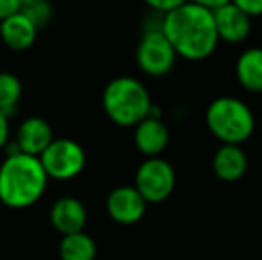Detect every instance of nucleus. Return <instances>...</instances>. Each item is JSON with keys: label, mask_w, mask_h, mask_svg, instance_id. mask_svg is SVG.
I'll use <instances>...</instances> for the list:
<instances>
[{"label": "nucleus", "mask_w": 262, "mask_h": 260, "mask_svg": "<svg viewBox=\"0 0 262 260\" xmlns=\"http://www.w3.org/2000/svg\"><path fill=\"white\" fill-rule=\"evenodd\" d=\"M161 31L171 43L177 57L191 63L209 59L220 43L212 11L194 2H186L162 14Z\"/></svg>", "instance_id": "1"}, {"label": "nucleus", "mask_w": 262, "mask_h": 260, "mask_svg": "<svg viewBox=\"0 0 262 260\" xmlns=\"http://www.w3.org/2000/svg\"><path fill=\"white\" fill-rule=\"evenodd\" d=\"M49 187V177L38 157L14 153L0 162V201L9 208L36 205Z\"/></svg>", "instance_id": "2"}, {"label": "nucleus", "mask_w": 262, "mask_h": 260, "mask_svg": "<svg viewBox=\"0 0 262 260\" xmlns=\"http://www.w3.org/2000/svg\"><path fill=\"white\" fill-rule=\"evenodd\" d=\"M152 104L150 91L136 77H116L102 93L105 116L118 127H136L148 116Z\"/></svg>", "instance_id": "3"}, {"label": "nucleus", "mask_w": 262, "mask_h": 260, "mask_svg": "<svg viewBox=\"0 0 262 260\" xmlns=\"http://www.w3.org/2000/svg\"><path fill=\"white\" fill-rule=\"evenodd\" d=\"M207 130L221 145H239L248 141L257 129L255 114L246 102L235 97H217L205 109Z\"/></svg>", "instance_id": "4"}, {"label": "nucleus", "mask_w": 262, "mask_h": 260, "mask_svg": "<svg viewBox=\"0 0 262 260\" xmlns=\"http://www.w3.org/2000/svg\"><path fill=\"white\" fill-rule=\"evenodd\" d=\"M49 180H72L84 171L88 157L84 148L77 141L59 137L50 143L38 157Z\"/></svg>", "instance_id": "5"}, {"label": "nucleus", "mask_w": 262, "mask_h": 260, "mask_svg": "<svg viewBox=\"0 0 262 260\" xmlns=\"http://www.w3.org/2000/svg\"><path fill=\"white\" fill-rule=\"evenodd\" d=\"M177 185L175 168L162 157H146L136 170L134 187L146 203H162Z\"/></svg>", "instance_id": "6"}, {"label": "nucleus", "mask_w": 262, "mask_h": 260, "mask_svg": "<svg viewBox=\"0 0 262 260\" xmlns=\"http://www.w3.org/2000/svg\"><path fill=\"white\" fill-rule=\"evenodd\" d=\"M177 54L171 43L162 34L161 27L145 29L136 49V63L148 77H164L177 63Z\"/></svg>", "instance_id": "7"}, {"label": "nucleus", "mask_w": 262, "mask_h": 260, "mask_svg": "<svg viewBox=\"0 0 262 260\" xmlns=\"http://www.w3.org/2000/svg\"><path fill=\"white\" fill-rule=\"evenodd\" d=\"M146 201L134 185H120L109 193L105 208L109 218L118 225H136L146 212Z\"/></svg>", "instance_id": "8"}, {"label": "nucleus", "mask_w": 262, "mask_h": 260, "mask_svg": "<svg viewBox=\"0 0 262 260\" xmlns=\"http://www.w3.org/2000/svg\"><path fill=\"white\" fill-rule=\"evenodd\" d=\"M212 18L220 41L237 45L246 41L252 34V18L232 2L214 9Z\"/></svg>", "instance_id": "9"}, {"label": "nucleus", "mask_w": 262, "mask_h": 260, "mask_svg": "<svg viewBox=\"0 0 262 260\" xmlns=\"http://www.w3.org/2000/svg\"><path fill=\"white\" fill-rule=\"evenodd\" d=\"M52 141V127L47 120L39 118V116H31V118L24 120L16 130V137H14V145H16L18 152L32 157L41 155L43 150Z\"/></svg>", "instance_id": "10"}, {"label": "nucleus", "mask_w": 262, "mask_h": 260, "mask_svg": "<svg viewBox=\"0 0 262 260\" xmlns=\"http://www.w3.org/2000/svg\"><path fill=\"white\" fill-rule=\"evenodd\" d=\"M50 223L61 235L84 232L88 223V210L79 198L62 196L54 201L50 208Z\"/></svg>", "instance_id": "11"}, {"label": "nucleus", "mask_w": 262, "mask_h": 260, "mask_svg": "<svg viewBox=\"0 0 262 260\" xmlns=\"http://www.w3.org/2000/svg\"><path fill=\"white\" fill-rule=\"evenodd\" d=\"M134 145L145 157H161L169 145V130L162 118L146 116L134 127Z\"/></svg>", "instance_id": "12"}, {"label": "nucleus", "mask_w": 262, "mask_h": 260, "mask_svg": "<svg viewBox=\"0 0 262 260\" xmlns=\"http://www.w3.org/2000/svg\"><path fill=\"white\" fill-rule=\"evenodd\" d=\"M248 170V157L239 145H221L212 157V171L221 182H237Z\"/></svg>", "instance_id": "13"}, {"label": "nucleus", "mask_w": 262, "mask_h": 260, "mask_svg": "<svg viewBox=\"0 0 262 260\" xmlns=\"http://www.w3.org/2000/svg\"><path fill=\"white\" fill-rule=\"evenodd\" d=\"M38 32L39 31L24 13H16L0 21V38L4 45L16 52L31 49L38 38Z\"/></svg>", "instance_id": "14"}, {"label": "nucleus", "mask_w": 262, "mask_h": 260, "mask_svg": "<svg viewBox=\"0 0 262 260\" xmlns=\"http://www.w3.org/2000/svg\"><path fill=\"white\" fill-rule=\"evenodd\" d=\"M235 77L248 93H262V49L250 46L235 61Z\"/></svg>", "instance_id": "15"}, {"label": "nucleus", "mask_w": 262, "mask_h": 260, "mask_svg": "<svg viewBox=\"0 0 262 260\" xmlns=\"http://www.w3.org/2000/svg\"><path fill=\"white\" fill-rule=\"evenodd\" d=\"M59 258L61 260H95L97 258V243L86 232L62 235L59 243Z\"/></svg>", "instance_id": "16"}, {"label": "nucleus", "mask_w": 262, "mask_h": 260, "mask_svg": "<svg viewBox=\"0 0 262 260\" xmlns=\"http://www.w3.org/2000/svg\"><path fill=\"white\" fill-rule=\"evenodd\" d=\"M24 94L21 80L11 72H0V111L11 118L16 112Z\"/></svg>", "instance_id": "17"}, {"label": "nucleus", "mask_w": 262, "mask_h": 260, "mask_svg": "<svg viewBox=\"0 0 262 260\" xmlns=\"http://www.w3.org/2000/svg\"><path fill=\"white\" fill-rule=\"evenodd\" d=\"M20 13H24L38 31L49 27L50 21L54 20V7L49 0H34V2L21 7Z\"/></svg>", "instance_id": "18"}, {"label": "nucleus", "mask_w": 262, "mask_h": 260, "mask_svg": "<svg viewBox=\"0 0 262 260\" xmlns=\"http://www.w3.org/2000/svg\"><path fill=\"white\" fill-rule=\"evenodd\" d=\"M143 2L150 7V11H152V13L166 14V13H169V11L180 7L182 4L189 2V0H143Z\"/></svg>", "instance_id": "19"}, {"label": "nucleus", "mask_w": 262, "mask_h": 260, "mask_svg": "<svg viewBox=\"0 0 262 260\" xmlns=\"http://www.w3.org/2000/svg\"><path fill=\"white\" fill-rule=\"evenodd\" d=\"M232 4L248 14L252 20L262 16V0H232Z\"/></svg>", "instance_id": "20"}, {"label": "nucleus", "mask_w": 262, "mask_h": 260, "mask_svg": "<svg viewBox=\"0 0 262 260\" xmlns=\"http://www.w3.org/2000/svg\"><path fill=\"white\" fill-rule=\"evenodd\" d=\"M20 0H0V21L20 13Z\"/></svg>", "instance_id": "21"}, {"label": "nucleus", "mask_w": 262, "mask_h": 260, "mask_svg": "<svg viewBox=\"0 0 262 260\" xmlns=\"http://www.w3.org/2000/svg\"><path fill=\"white\" fill-rule=\"evenodd\" d=\"M9 118L0 111V152H4L6 145L9 143Z\"/></svg>", "instance_id": "22"}, {"label": "nucleus", "mask_w": 262, "mask_h": 260, "mask_svg": "<svg viewBox=\"0 0 262 260\" xmlns=\"http://www.w3.org/2000/svg\"><path fill=\"white\" fill-rule=\"evenodd\" d=\"M189 2H194V4H198V6L205 7V9L214 11V9H217V7L225 6V4L232 2V0H189Z\"/></svg>", "instance_id": "23"}, {"label": "nucleus", "mask_w": 262, "mask_h": 260, "mask_svg": "<svg viewBox=\"0 0 262 260\" xmlns=\"http://www.w3.org/2000/svg\"><path fill=\"white\" fill-rule=\"evenodd\" d=\"M31 2H34V0H20V6L24 7V6H27V4H31Z\"/></svg>", "instance_id": "24"}, {"label": "nucleus", "mask_w": 262, "mask_h": 260, "mask_svg": "<svg viewBox=\"0 0 262 260\" xmlns=\"http://www.w3.org/2000/svg\"><path fill=\"white\" fill-rule=\"evenodd\" d=\"M260 130H262V120H260Z\"/></svg>", "instance_id": "25"}]
</instances>
